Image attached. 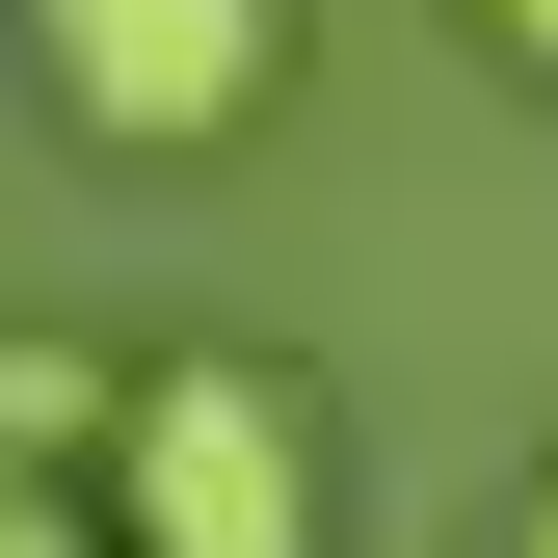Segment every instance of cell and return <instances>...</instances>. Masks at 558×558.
<instances>
[{
    "label": "cell",
    "mask_w": 558,
    "mask_h": 558,
    "mask_svg": "<svg viewBox=\"0 0 558 558\" xmlns=\"http://www.w3.org/2000/svg\"><path fill=\"white\" fill-rule=\"evenodd\" d=\"M81 506H107V558H345V506H319V399L266 373V345H160V373H107Z\"/></svg>",
    "instance_id": "cell-1"
},
{
    "label": "cell",
    "mask_w": 558,
    "mask_h": 558,
    "mask_svg": "<svg viewBox=\"0 0 558 558\" xmlns=\"http://www.w3.org/2000/svg\"><path fill=\"white\" fill-rule=\"evenodd\" d=\"M27 81L107 160H214V133L293 107V0H27Z\"/></svg>",
    "instance_id": "cell-2"
},
{
    "label": "cell",
    "mask_w": 558,
    "mask_h": 558,
    "mask_svg": "<svg viewBox=\"0 0 558 558\" xmlns=\"http://www.w3.org/2000/svg\"><path fill=\"white\" fill-rule=\"evenodd\" d=\"M107 452V345H27L0 319V478H81Z\"/></svg>",
    "instance_id": "cell-3"
},
{
    "label": "cell",
    "mask_w": 558,
    "mask_h": 558,
    "mask_svg": "<svg viewBox=\"0 0 558 558\" xmlns=\"http://www.w3.org/2000/svg\"><path fill=\"white\" fill-rule=\"evenodd\" d=\"M0 558H107V506L81 478H0Z\"/></svg>",
    "instance_id": "cell-4"
},
{
    "label": "cell",
    "mask_w": 558,
    "mask_h": 558,
    "mask_svg": "<svg viewBox=\"0 0 558 558\" xmlns=\"http://www.w3.org/2000/svg\"><path fill=\"white\" fill-rule=\"evenodd\" d=\"M478 27H506V53H532V81H558V0H478Z\"/></svg>",
    "instance_id": "cell-5"
},
{
    "label": "cell",
    "mask_w": 558,
    "mask_h": 558,
    "mask_svg": "<svg viewBox=\"0 0 558 558\" xmlns=\"http://www.w3.org/2000/svg\"><path fill=\"white\" fill-rule=\"evenodd\" d=\"M506 558H558V478H532V532H506Z\"/></svg>",
    "instance_id": "cell-6"
}]
</instances>
